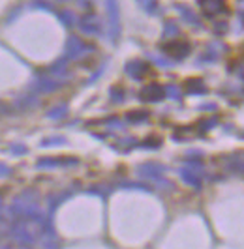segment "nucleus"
<instances>
[{"mask_svg": "<svg viewBox=\"0 0 244 249\" xmlns=\"http://www.w3.org/2000/svg\"><path fill=\"white\" fill-rule=\"evenodd\" d=\"M199 6L203 8V12H205L207 17H214L218 13L227 12L225 0H199Z\"/></svg>", "mask_w": 244, "mask_h": 249, "instance_id": "nucleus-6", "label": "nucleus"}, {"mask_svg": "<svg viewBox=\"0 0 244 249\" xmlns=\"http://www.w3.org/2000/svg\"><path fill=\"white\" fill-rule=\"evenodd\" d=\"M179 175H181V178H183L186 184H190V186L194 187L201 186V180H203V169H201V165L190 163L188 167H183L179 171Z\"/></svg>", "mask_w": 244, "mask_h": 249, "instance_id": "nucleus-1", "label": "nucleus"}, {"mask_svg": "<svg viewBox=\"0 0 244 249\" xmlns=\"http://www.w3.org/2000/svg\"><path fill=\"white\" fill-rule=\"evenodd\" d=\"M150 58H152V60H154L156 64H160L162 68H171L169 60H163V58H160V56H154V54H150Z\"/></svg>", "mask_w": 244, "mask_h": 249, "instance_id": "nucleus-20", "label": "nucleus"}, {"mask_svg": "<svg viewBox=\"0 0 244 249\" xmlns=\"http://www.w3.org/2000/svg\"><path fill=\"white\" fill-rule=\"evenodd\" d=\"M126 73L130 75L135 81H141L146 73H148V66L141 60H132V62L126 64Z\"/></svg>", "mask_w": 244, "mask_h": 249, "instance_id": "nucleus-8", "label": "nucleus"}, {"mask_svg": "<svg viewBox=\"0 0 244 249\" xmlns=\"http://www.w3.org/2000/svg\"><path fill=\"white\" fill-rule=\"evenodd\" d=\"M75 160H66V161H62V160H49V158H43V160H40L38 161V167H59V165H75Z\"/></svg>", "mask_w": 244, "mask_h": 249, "instance_id": "nucleus-13", "label": "nucleus"}, {"mask_svg": "<svg viewBox=\"0 0 244 249\" xmlns=\"http://www.w3.org/2000/svg\"><path fill=\"white\" fill-rule=\"evenodd\" d=\"M137 2H139V4L143 6V8H146L148 12H152V6H154V0H137Z\"/></svg>", "mask_w": 244, "mask_h": 249, "instance_id": "nucleus-23", "label": "nucleus"}, {"mask_svg": "<svg viewBox=\"0 0 244 249\" xmlns=\"http://www.w3.org/2000/svg\"><path fill=\"white\" fill-rule=\"evenodd\" d=\"M179 12L184 15V19H186V23H192V25H199V21H197V17L194 15L192 10H188V8H184V6H179Z\"/></svg>", "mask_w": 244, "mask_h": 249, "instance_id": "nucleus-15", "label": "nucleus"}, {"mask_svg": "<svg viewBox=\"0 0 244 249\" xmlns=\"http://www.w3.org/2000/svg\"><path fill=\"white\" fill-rule=\"evenodd\" d=\"M86 53H88V47H86L85 43L77 36H70L68 43H66V56L64 58L66 60H77V58L85 56Z\"/></svg>", "mask_w": 244, "mask_h": 249, "instance_id": "nucleus-2", "label": "nucleus"}, {"mask_svg": "<svg viewBox=\"0 0 244 249\" xmlns=\"http://www.w3.org/2000/svg\"><path fill=\"white\" fill-rule=\"evenodd\" d=\"M61 19H62V23H64V25H70V26L75 25V15H73L72 12H68V10L61 13Z\"/></svg>", "mask_w": 244, "mask_h": 249, "instance_id": "nucleus-19", "label": "nucleus"}, {"mask_svg": "<svg viewBox=\"0 0 244 249\" xmlns=\"http://www.w3.org/2000/svg\"><path fill=\"white\" fill-rule=\"evenodd\" d=\"M61 85H62L61 81H59V83H55L53 79H38L32 87L36 88L38 92H51V90H57Z\"/></svg>", "mask_w": 244, "mask_h": 249, "instance_id": "nucleus-11", "label": "nucleus"}, {"mask_svg": "<svg viewBox=\"0 0 244 249\" xmlns=\"http://www.w3.org/2000/svg\"><path fill=\"white\" fill-rule=\"evenodd\" d=\"M107 15H109V37L117 39L121 34V23H119V6L117 0H107Z\"/></svg>", "mask_w": 244, "mask_h": 249, "instance_id": "nucleus-4", "label": "nucleus"}, {"mask_svg": "<svg viewBox=\"0 0 244 249\" xmlns=\"http://www.w3.org/2000/svg\"><path fill=\"white\" fill-rule=\"evenodd\" d=\"M163 51H165L169 56H173L175 60H183L184 56L190 53V43L184 41V39H177V41H173L169 45H165Z\"/></svg>", "mask_w": 244, "mask_h": 249, "instance_id": "nucleus-5", "label": "nucleus"}, {"mask_svg": "<svg viewBox=\"0 0 244 249\" xmlns=\"http://www.w3.org/2000/svg\"><path fill=\"white\" fill-rule=\"evenodd\" d=\"M64 137H57V139H49V142H43L41 146H51V144H64Z\"/></svg>", "mask_w": 244, "mask_h": 249, "instance_id": "nucleus-22", "label": "nucleus"}, {"mask_svg": "<svg viewBox=\"0 0 244 249\" xmlns=\"http://www.w3.org/2000/svg\"><path fill=\"white\" fill-rule=\"evenodd\" d=\"M143 176L146 178H154V180H160L163 173H165V167H162V165H156V163H146L141 167V171H139Z\"/></svg>", "mask_w": 244, "mask_h": 249, "instance_id": "nucleus-10", "label": "nucleus"}, {"mask_svg": "<svg viewBox=\"0 0 244 249\" xmlns=\"http://www.w3.org/2000/svg\"><path fill=\"white\" fill-rule=\"evenodd\" d=\"M186 88H188L190 94H205L207 92V87H205V83L201 79H188Z\"/></svg>", "mask_w": 244, "mask_h": 249, "instance_id": "nucleus-12", "label": "nucleus"}, {"mask_svg": "<svg viewBox=\"0 0 244 249\" xmlns=\"http://www.w3.org/2000/svg\"><path fill=\"white\" fill-rule=\"evenodd\" d=\"M214 124H218V120H216V118H210V120H207V122H203L201 129H203V131H208V129L214 127Z\"/></svg>", "mask_w": 244, "mask_h": 249, "instance_id": "nucleus-21", "label": "nucleus"}, {"mask_svg": "<svg viewBox=\"0 0 244 249\" xmlns=\"http://www.w3.org/2000/svg\"><path fill=\"white\" fill-rule=\"evenodd\" d=\"M175 34H179V26L175 25V21H167L165 26H163L162 37H163V39H171V37H175Z\"/></svg>", "mask_w": 244, "mask_h": 249, "instance_id": "nucleus-14", "label": "nucleus"}, {"mask_svg": "<svg viewBox=\"0 0 244 249\" xmlns=\"http://www.w3.org/2000/svg\"><path fill=\"white\" fill-rule=\"evenodd\" d=\"M81 30L85 32V34H92V36H96L102 32V19L98 17V15H86L83 17V21H81Z\"/></svg>", "mask_w": 244, "mask_h": 249, "instance_id": "nucleus-7", "label": "nucleus"}, {"mask_svg": "<svg viewBox=\"0 0 244 249\" xmlns=\"http://www.w3.org/2000/svg\"><path fill=\"white\" fill-rule=\"evenodd\" d=\"M222 163L225 165L227 171L244 175V154H233V156H229V158H225Z\"/></svg>", "mask_w": 244, "mask_h": 249, "instance_id": "nucleus-9", "label": "nucleus"}, {"mask_svg": "<svg viewBox=\"0 0 244 249\" xmlns=\"http://www.w3.org/2000/svg\"><path fill=\"white\" fill-rule=\"evenodd\" d=\"M167 94H165V88L160 87L158 83H148L143 90H141V100L146 101V103H156V101L163 100Z\"/></svg>", "mask_w": 244, "mask_h": 249, "instance_id": "nucleus-3", "label": "nucleus"}, {"mask_svg": "<svg viewBox=\"0 0 244 249\" xmlns=\"http://www.w3.org/2000/svg\"><path fill=\"white\" fill-rule=\"evenodd\" d=\"M165 94H167V98H171V100H181V90H179V87H175V85H167L165 87Z\"/></svg>", "mask_w": 244, "mask_h": 249, "instance_id": "nucleus-17", "label": "nucleus"}, {"mask_svg": "<svg viewBox=\"0 0 244 249\" xmlns=\"http://www.w3.org/2000/svg\"><path fill=\"white\" fill-rule=\"evenodd\" d=\"M49 118H55V120H59L62 116H66V105H61V107H55V109H51V112L47 114Z\"/></svg>", "mask_w": 244, "mask_h": 249, "instance_id": "nucleus-18", "label": "nucleus"}, {"mask_svg": "<svg viewBox=\"0 0 244 249\" xmlns=\"http://www.w3.org/2000/svg\"><path fill=\"white\" fill-rule=\"evenodd\" d=\"M146 116H148V112H146V111H132V112H128V122L135 124V122L145 120Z\"/></svg>", "mask_w": 244, "mask_h": 249, "instance_id": "nucleus-16", "label": "nucleus"}]
</instances>
